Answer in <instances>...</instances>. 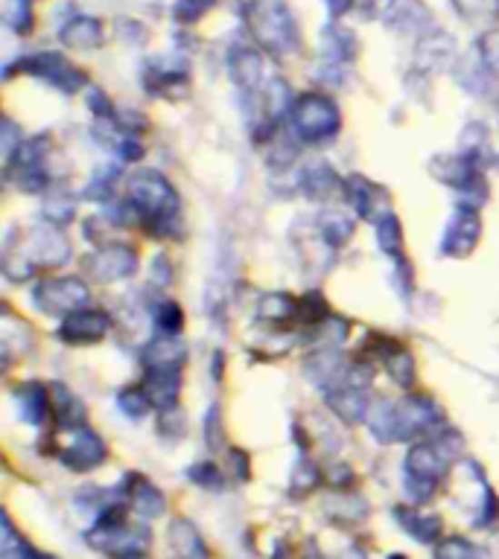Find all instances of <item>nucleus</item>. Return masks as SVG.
<instances>
[{
  "instance_id": "58836bf2",
  "label": "nucleus",
  "mask_w": 499,
  "mask_h": 559,
  "mask_svg": "<svg viewBox=\"0 0 499 559\" xmlns=\"http://www.w3.org/2000/svg\"><path fill=\"white\" fill-rule=\"evenodd\" d=\"M6 21L12 24V30H18V33L30 30V9H26V0H9Z\"/></svg>"
},
{
  "instance_id": "20e7f679",
  "label": "nucleus",
  "mask_w": 499,
  "mask_h": 559,
  "mask_svg": "<svg viewBox=\"0 0 499 559\" xmlns=\"http://www.w3.org/2000/svg\"><path fill=\"white\" fill-rule=\"evenodd\" d=\"M444 475H447V455L438 446H429V443L412 446L404 464V486L414 505H426L435 495Z\"/></svg>"
},
{
  "instance_id": "f257e3e1",
  "label": "nucleus",
  "mask_w": 499,
  "mask_h": 559,
  "mask_svg": "<svg viewBox=\"0 0 499 559\" xmlns=\"http://www.w3.org/2000/svg\"><path fill=\"white\" fill-rule=\"evenodd\" d=\"M129 201L155 236H164V230L175 221L178 207H182L175 187L155 170H144L129 181Z\"/></svg>"
},
{
  "instance_id": "a878e982",
  "label": "nucleus",
  "mask_w": 499,
  "mask_h": 559,
  "mask_svg": "<svg viewBox=\"0 0 499 559\" xmlns=\"http://www.w3.org/2000/svg\"><path fill=\"white\" fill-rule=\"evenodd\" d=\"M293 312H295V303L289 295H263L260 303H257V318L272 320V324H277V320H286Z\"/></svg>"
},
{
  "instance_id": "bb28decb",
  "label": "nucleus",
  "mask_w": 499,
  "mask_h": 559,
  "mask_svg": "<svg viewBox=\"0 0 499 559\" xmlns=\"http://www.w3.org/2000/svg\"><path fill=\"white\" fill-rule=\"evenodd\" d=\"M421 18L426 21V12L421 9L418 0H392V6H388V12H385V21H392L394 26L400 24L404 30L421 24Z\"/></svg>"
},
{
  "instance_id": "5701e85b",
  "label": "nucleus",
  "mask_w": 499,
  "mask_h": 559,
  "mask_svg": "<svg viewBox=\"0 0 499 559\" xmlns=\"http://www.w3.org/2000/svg\"><path fill=\"white\" fill-rule=\"evenodd\" d=\"M304 370H307V376L313 382L318 385H336L339 379V370H342V358L339 353H333V349H318L315 356L307 358V365H304Z\"/></svg>"
},
{
  "instance_id": "a19ab883",
  "label": "nucleus",
  "mask_w": 499,
  "mask_h": 559,
  "mask_svg": "<svg viewBox=\"0 0 499 559\" xmlns=\"http://www.w3.org/2000/svg\"><path fill=\"white\" fill-rule=\"evenodd\" d=\"M88 108L94 111V117H100V120H108V117H115V105L108 103V96L103 91H91L88 93Z\"/></svg>"
},
{
  "instance_id": "1a4fd4ad",
  "label": "nucleus",
  "mask_w": 499,
  "mask_h": 559,
  "mask_svg": "<svg viewBox=\"0 0 499 559\" xmlns=\"http://www.w3.org/2000/svg\"><path fill=\"white\" fill-rule=\"evenodd\" d=\"M88 271L100 283H115V280L132 277L137 271V257L129 245H105L88 260Z\"/></svg>"
},
{
  "instance_id": "423d86ee",
  "label": "nucleus",
  "mask_w": 499,
  "mask_h": 559,
  "mask_svg": "<svg viewBox=\"0 0 499 559\" xmlns=\"http://www.w3.org/2000/svg\"><path fill=\"white\" fill-rule=\"evenodd\" d=\"M24 74H33L38 79H45L47 85L59 88L65 93H76L79 88H85V74L65 59L62 53H38L30 55V59H21Z\"/></svg>"
},
{
  "instance_id": "dca6fc26",
  "label": "nucleus",
  "mask_w": 499,
  "mask_h": 559,
  "mask_svg": "<svg viewBox=\"0 0 499 559\" xmlns=\"http://www.w3.org/2000/svg\"><path fill=\"white\" fill-rule=\"evenodd\" d=\"M231 79L245 93H254L263 79V55L252 47H237L231 53Z\"/></svg>"
},
{
  "instance_id": "f8f14e48",
  "label": "nucleus",
  "mask_w": 499,
  "mask_h": 559,
  "mask_svg": "<svg viewBox=\"0 0 499 559\" xmlns=\"http://www.w3.org/2000/svg\"><path fill=\"white\" fill-rule=\"evenodd\" d=\"M324 402L333 408V414H336L339 419H344V423H363L371 402L365 397V387H356L351 382H344L342 387H327L324 390Z\"/></svg>"
},
{
  "instance_id": "7c9ffc66",
  "label": "nucleus",
  "mask_w": 499,
  "mask_h": 559,
  "mask_svg": "<svg viewBox=\"0 0 499 559\" xmlns=\"http://www.w3.org/2000/svg\"><path fill=\"white\" fill-rule=\"evenodd\" d=\"M377 245L385 254L400 257V221L392 213H383L377 219Z\"/></svg>"
},
{
  "instance_id": "c03bdc74",
  "label": "nucleus",
  "mask_w": 499,
  "mask_h": 559,
  "mask_svg": "<svg viewBox=\"0 0 499 559\" xmlns=\"http://www.w3.org/2000/svg\"><path fill=\"white\" fill-rule=\"evenodd\" d=\"M30 559H55V556H47V554H38L35 548H30Z\"/></svg>"
},
{
  "instance_id": "2eb2a0df",
  "label": "nucleus",
  "mask_w": 499,
  "mask_h": 559,
  "mask_svg": "<svg viewBox=\"0 0 499 559\" xmlns=\"http://www.w3.org/2000/svg\"><path fill=\"white\" fill-rule=\"evenodd\" d=\"M146 394L152 405H158L161 411H173L178 405V390H182V368H166V370H146Z\"/></svg>"
},
{
  "instance_id": "e433bc0d",
  "label": "nucleus",
  "mask_w": 499,
  "mask_h": 559,
  "mask_svg": "<svg viewBox=\"0 0 499 559\" xmlns=\"http://www.w3.org/2000/svg\"><path fill=\"white\" fill-rule=\"evenodd\" d=\"M45 216H47L50 221H55V225H65V221L74 219V201L65 199V195H55V199L47 201Z\"/></svg>"
},
{
  "instance_id": "4c0bfd02",
  "label": "nucleus",
  "mask_w": 499,
  "mask_h": 559,
  "mask_svg": "<svg viewBox=\"0 0 499 559\" xmlns=\"http://www.w3.org/2000/svg\"><path fill=\"white\" fill-rule=\"evenodd\" d=\"M211 6H214V0H178L175 18H178V21H185V24H193L196 18H202Z\"/></svg>"
},
{
  "instance_id": "cd10ccee",
  "label": "nucleus",
  "mask_w": 499,
  "mask_h": 559,
  "mask_svg": "<svg viewBox=\"0 0 499 559\" xmlns=\"http://www.w3.org/2000/svg\"><path fill=\"white\" fill-rule=\"evenodd\" d=\"M322 233H324V242L342 245L354 236V221L344 213H339V210H333V213L322 216Z\"/></svg>"
},
{
  "instance_id": "c9c22d12",
  "label": "nucleus",
  "mask_w": 499,
  "mask_h": 559,
  "mask_svg": "<svg viewBox=\"0 0 499 559\" xmlns=\"http://www.w3.org/2000/svg\"><path fill=\"white\" fill-rule=\"evenodd\" d=\"M187 478H190L193 484H199V486H207V489H211V486H214V489L225 486V478H222L219 469H216L214 464H196V466L187 472Z\"/></svg>"
},
{
  "instance_id": "b1692460",
  "label": "nucleus",
  "mask_w": 499,
  "mask_h": 559,
  "mask_svg": "<svg viewBox=\"0 0 499 559\" xmlns=\"http://www.w3.org/2000/svg\"><path fill=\"white\" fill-rule=\"evenodd\" d=\"M53 390V399H55V417L62 419V426H76L82 428V419H85V408H82V402L71 394L67 387L62 385H50Z\"/></svg>"
},
{
  "instance_id": "37998d69",
  "label": "nucleus",
  "mask_w": 499,
  "mask_h": 559,
  "mask_svg": "<svg viewBox=\"0 0 499 559\" xmlns=\"http://www.w3.org/2000/svg\"><path fill=\"white\" fill-rule=\"evenodd\" d=\"M324 4H327V9L333 12V15H342V12L351 9L354 0H324Z\"/></svg>"
},
{
  "instance_id": "7ed1b4c3",
  "label": "nucleus",
  "mask_w": 499,
  "mask_h": 559,
  "mask_svg": "<svg viewBox=\"0 0 499 559\" xmlns=\"http://www.w3.org/2000/svg\"><path fill=\"white\" fill-rule=\"evenodd\" d=\"M289 125L301 143H324L339 132L342 117L336 103L324 93H304L289 108Z\"/></svg>"
},
{
  "instance_id": "a18cd8bd",
  "label": "nucleus",
  "mask_w": 499,
  "mask_h": 559,
  "mask_svg": "<svg viewBox=\"0 0 499 559\" xmlns=\"http://www.w3.org/2000/svg\"><path fill=\"white\" fill-rule=\"evenodd\" d=\"M388 559H406L404 554H392V556H388Z\"/></svg>"
},
{
  "instance_id": "f3484780",
  "label": "nucleus",
  "mask_w": 499,
  "mask_h": 559,
  "mask_svg": "<svg viewBox=\"0 0 499 559\" xmlns=\"http://www.w3.org/2000/svg\"><path fill=\"white\" fill-rule=\"evenodd\" d=\"M394 519L414 542H421V544H433L444 530V522L438 519V515L418 513V510H409V507H394Z\"/></svg>"
},
{
  "instance_id": "4be33fe9",
  "label": "nucleus",
  "mask_w": 499,
  "mask_h": 559,
  "mask_svg": "<svg viewBox=\"0 0 499 559\" xmlns=\"http://www.w3.org/2000/svg\"><path fill=\"white\" fill-rule=\"evenodd\" d=\"M336 187V172L330 170L327 163L313 161L307 170L301 172V190L310 195V199H324Z\"/></svg>"
},
{
  "instance_id": "f03ea898",
  "label": "nucleus",
  "mask_w": 499,
  "mask_h": 559,
  "mask_svg": "<svg viewBox=\"0 0 499 559\" xmlns=\"http://www.w3.org/2000/svg\"><path fill=\"white\" fill-rule=\"evenodd\" d=\"M245 21L254 38L272 53H295L298 50V24L286 4L281 0H254L245 6Z\"/></svg>"
},
{
  "instance_id": "f704fd0d",
  "label": "nucleus",
  "mask_w": 499,
  "mask_h": 559,
  "mask_svg": "<svg viewBox=\"0 0 499 559\" xmlns=\"http://www.w3.org/2000/svg\"><path fill=\"white\" fill-rule=\"evenodd\" d=\"M117 175H120V166H103V170H96L88 184L91 199H105V195H111V187H115Z\"/></svg>"
},
{
  "instance_id": "412c9836",
  "label": "nucleus",
  "mask_w": 499,
  "mask_h": 559,
  "mask_svg": "<svg viewBox=\"0 0 499 559\" xmlns=\"http://www.w3.org/2000/svg\"><path fill=\"white\" fill-rule=\"evenodd\" d=\"M344 192H348V201L363 219H374V210H377V195L380 190L371 184L363 175H351L348 184H344Z\"/></svg>"
},
{
  "instance_id": "6ab92c4d",
  "label": "nucleus",
  "mask_w": 499,
  "mask_h": 559,
  "mask_svg": "<svg viewBox=\"0 0 499 559\" xmlns=\"http://www.w3.org/2000/svg\"><path fill=\"white\" fill-rule=\"evenodd\" d=\"M50 390L45 385H38V382H26L15 390V402H18V408H21V417H24V423H30V426H41L47 419V402H50Z\"/></svg>"
},
{
  "instance_id": "c756f323",
  "label": "nucleus",
  "mask_w": 499,
  "mask_h": 559,
  "mask_svg": "<svg viewBox=\"0 0 499 559\" xmlns=\"http://www.w3.org/2000/svg\"><path fill=\"white\" fill-rule=\"evenodd\" d=\"M117 405L129 419H144L152 399H149V394L144 387H126V390H120L117 394Z\"/></svg>"
},
{
  "instance_id": "79ce46f5",
  "label": "nucleus",
  "mask_w": 499,
  "mask_h": 559,
  "mask_svg": "<svg viewBox=\"0 0 499 559\" xmlns=\"http://www.w3.org/2000/svg\"><path fill=\"white\" fill-rule=\"evenodd\" d=\"M222 431H219V411H207V446H219Z\"/></svg>"
},
{
  "instance_id": "a211bd4d",
  "label": "nucleus",
  "mask_w": 499,
  "mask_h": 559,
  "mask_svg": "<svg viewBox=\"0 0 499 559\" xmlns=\"http://www.w3.org/2000/svg\"><path fill=\"white\" fill-rule=\"evenodd\" d=\"M59 38L65 41L67 47H76V50H94V47H100L103 44V26L100 21H94V18H85V15H76L71 21H65L62 24V30H59Z\"/></svg>"
},
{
  "instance_id": "2f4dec72",
  "label": "nucleus",
  "mask_w": 499,
  "mask_h": 559,
  "mask_svg": "<svg viewBox=\"0 0 499 559\" xmlns=\"http://www.w3.org/2000/svg\"><path fill=\"white\" fill-rule=\"evenodd\" d=\"M438 559H484V554L476 548L474 542H467L462 536H453V539H444L438 544Z\"/></svg>"
},
{
  "instance_id": "72a5a7b5",
  "label": "nucleus",
  "mask_w": 499,
  "mask_h": 559,
  "mask_svg": "<svg viewBox=\"0 0 499 559\" xmlns=\"http://www.w3.org/2000/svg\"><path fill=\"white\" fill-rule=\"evenodd\" d=\"M155 324L164 329V335H178V332H182L185 315H182V309H178V303L164 300L158 306V312H155Z\"/></svg>"
},
{
  "instance_id": "aec40b11",
  "label": "nucleus",
  "mask_w": 499,
  "mask_h": 559,
  "mask_svg": "<svg viewBox=\"0 0 499 559\" xmlns=\"http://www.w3.org/2000/svg\"><path fill=\"white\" fill-rule=\"evenodd\" d=\"M170 544H173L178 559H211L202 536L196 534V527H193L187 519H175L170 525Z\"/></svg>"
},
{
  "instance_id": "6e6552de",
  "label": "nucleus",
  "mask_w": 499,
  "mask_h": 559,
  "mask_svg": "<svg viewBox=\"0 0 499 559\" xmlns=\"http://www.w3.org/2000/svg\"><path fill=\"white\" fill-rule=\"evenodd\" d=\"M71 257V245L59 233L50 228H35L30 230V242H26V257L24 260V274L33 271V265H62Z\"/></svg>"
},
{
  "instance_id": "393cba45",
  "label": "nucleus",
  "mask_w": 499,
  "mask_h": 559,
  "mask_svg": "<svg viewBox=\"0 0 499 559\" xmlns=\"http://www.w3.org/2000/svg\"><path fill=\"white\" fill-rule=\"evenodd\" d=\"M453 6L467 21L491 24L499 18V0H453Z\"/></svg>"
},
{
  "instance_id": "4468645a",
  "label": "nucleus",
  "mask_w": 499,
  "mask_h": 559,
  "mask_svg": "<svg viewBox=\"0 0 499 559\" xmlns=\"http://www.w3.org/2000/svg\"><path fill=\"white\" fill-rule=\"evenodd\" d=\"M141 361L146 370H166V368H185L187 349L175 335H161V338L149 341L141 353Z\"/></svg>"
},
{
  "instance_id": "ea45409f",
  "label": "nucleus",
  "mask_w": 499,
  "mask_h": 559,
  "mask_svg": "<svg viewBox=\"0 0 499 559\" xmlns=\"http://www.w3.org/2000/svg\"><path fill=\"white\" fill-rule=\"evenodd\" d=\"M315 484H318V469L310 464V460H304L293 475V489L295 493H301V486H304V493H307V489H313Z\"/></svg>"
},
{
  "instance_id": "c85d7f7f",
  "label": "nucleus",
  "mask_w": 499,
  "mask_h": 559,
  "mask_svg": "<svg viewBox=\"0 0 499 559\" xmlns=\"http://www.w3.org/2000/svg\"><path fill=\"white\" fill-rule=\"evenodd\" d=\"M385 365H388V373H392V379L397 385L409 387L414 382V358L406 353L404 347H394L392 353L385 356Z\"/></svg>"
},
{
  "instance_id": "9d476101",
  "label": "nucleus",
  "mask_w": 499,
  "mask_h": 559,
  "mask_svg": "<svg viewBox=\"0 0 499 559\" xmlns=\"http://www.w3.org/2000/svg\"><path fill=\"white\" fill-rule=\"evenodd\" d=\"M105 443L103 437L96 435V431L91 428H76L74 431V437H71V446L62 452V464L67 469H76V472H85V469H94V466H100L103 460H105Z\"/></svg>"
},
{
  "instance_id": "473e14b6",
  "label": "nucleus",
  "mask_w": 499,
  "mask_h": 559,
  "mask_svg": "<svg viewBox=\"0 0 499 559\" xmlns=\"http://www.w3.org/2000/svg\"><path fill=\"white\" fill-rule=\"evenodd\" d=\"M0 556L4 559H30V544L15 534L9 515H4V544H0Z\"/></svg>"
},
{
  "instance_id": "ddd939ff",
  "label": "nucleus",
  "mask_w": 499,
  "mask_h": 559,
  "mask_svg": "<svg viewBox=\"0 0 499 559\" xmlns=\"http://www.w3.org/2000/svg\"><path fill=\"white\" fill-rule=\"evenodd\" d=\"M123 489H126L129 501L135 505V510L144 515V519H158L166 510V501L161 495V489L155 484H149L144 475H126V481H123Z\"/></svg>"
},
{
  "instance_id": "0eeeda50",
  "label": "nucleus",
  "mask_w": 499,
  "mask_h": 559,
  "mask_svg": "<svg viewBox=\"0 0 499 559\" xmlns=\"http://www.w3.org/2000/svg\"><path fill=\"white\" fill-rule=\"evenodd\" d=\"M479 233H482V219L476 213L474 204H464V207H455V213L450 216L447 228H444V236H441V254L444 257H467L470 250L476 248L479 242Z\"/></svg>"
},
{
  "instance_id": "39448f33",
  "label": "nucleus",
  "mask_w": 499,
  "mask_h": 559,
  "mask_svg": "<svg viewBox=\"0 0 499 559\" xmlns=\"http://www.w3.org/2000/svg\"><path fill=\"white\" fill-rule=\"evenodd\" d=\"M33 303L47 315H71L76 309H85L88 303V286L74 277H53L41 280L33 289Z\"/></svg>"
},
{
  "instance_id": "9b49d317",
  "label": "nucleus",
  "mask_w": 499,
  "mask_h": 559,
  "mask_svg": "<svg viewBox=\"0 0 499 559\" xmlns=\"http://www.w3.org/2000/svg\"><path fill=\"white\" fill-rule=\"evenodd\" d=\"M111 329V318L96 309H76L65 318L59 338L67 344H94Z\"/></svg>"
}]
</instances>
